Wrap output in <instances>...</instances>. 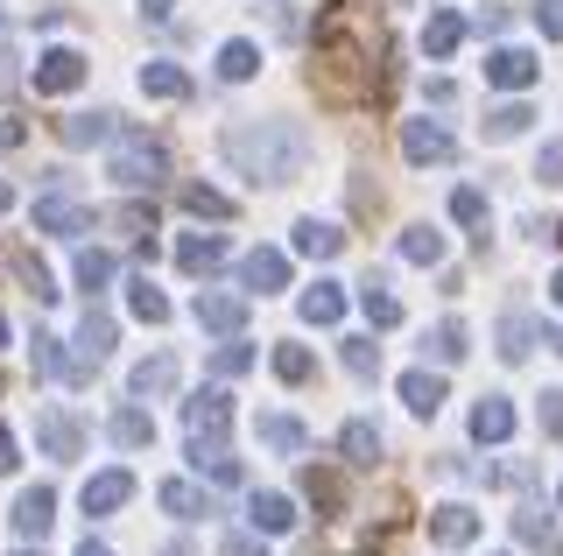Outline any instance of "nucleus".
I'll list each match as a JSON object with an SVG mask.
<instances>
[{
	"label": "nucleus",
	"instance_id": "f257e3e1",
	"mask_svg": "<svg viewBox=\"0 0 563 556\" xmlns=\"http://www.w3.org/2000/svg\"><path fill=\"white\" fill-rule=\"evenodd\" d=\"M219 148H225V163L254 184H296L303 163H310V134L296 127V120H240V127H225Z\"/></svg>",
	"mask_w": 563,
	"mask_h": 556
},
{
	"label": "nucleus",
	"instance_id": "f03ea898",
	"mask_svg": "<svg viewBox=\"0 0 563 556\" xmlns=\"http://www.w3.org/2000/svg\"><path fill=\"white\" fill-rule=\"evenodd\" d=\"M106 177L128 184V190H155L169 177V148L155 142V134H120L113 155H106Z\"/></svg>",
	"mask_w": 563,
	"mask_h": 556
},
{
	"label": "nucleus",
	"instance_id": "7ed1b4c3",
	"mask_svg": "<svg viewBox=\"0 0 563 556\" xmlns=\"http://www.w3.org/2000/svg\"><path fill=\"white\" fill-rule=\"evenodd\" d=\"M225 423H233V402H225L219 388L198 394V402H184V430H190V458H219L225 451Z\"/></svg>",
	"mask_w": 563,
	"mask_h": 556
},
{
	"label": "nucleus",
	"instance_id": "20e7f679",
	"mask_svg": "<svg viewBox=\"0 0 563 556\" xmlns=\"http://www.w3.org/2000/svg\"><path fill=\"white\" fill-rule=\"evenodd\" d=\"M35 444H43V458L70 465V458H85V423L70 409H35Z\"/></svg>",
	"mask_w": 563,
	"mask_h": 556
},
{
	"label": "nucleus",
	"instance_id": "39448f33",
	"mask_svg": "<svg viewBox=\"0 0 563 556\" xmlns=\"http://www.w3.org/2000/svg\"><path fill=\"white\" fill-rule=\"evenodd\" d=\"M29 78H35V92H43V99H64V92H78V85L92 78V64H85L78 49H43Z\"/></svg>",
	"mask_w": 563,
	"mask_h": 556
},
{
	"label": "nucleus",
	"instance_id": "423d86ee",
	"mask_svg": "<svg viewBox=\"0 0 563 556\" xmlns=\"http://www.w3.org/2000/svg\"><path fill=\"white\" fill-rule=\"evenodd\" d=\"M401 155L422 169V163H451L457 142H451V127L444 120H401Z\"/></svg>",
	"mask_w": 563,
	"mask_h": 556
},
{
	"label": "nucleus",
	"instance_id": "0eeeda50",
	"mask_svg": "<svg viewBox=\"0 0 563 556\" xmlns=\"http://www.w3.org/2000/svg\"><path fill=\"white\" fill-rule=\"evenodd\" d=\"M85 225H92V212H85L78 198H57V190H49V198H35V233H57V240H78Z\"/></svg>",
	"mask_w": 563,
	"mask_h": 556
},
{
	"label": "nucleus",
	"instance_id": "6e6552de",
	"mask_svg": "<svg viewBox=\"0 0 563 556\" xmlns=\"http://www.w3.org/2000/svg\"><path fill=\"white\" fill-rule=\"evenodd\" d=\"M14 535H22V543H43L49 535V521H57V493H49V486H29L22 500H14Z\"/></svg>",
	"mask_w": 563,
	"mask_h": 556
},
{
	"label": "nucleus",
	"instance_id": "1a4fd4ad",
	"mask_svg": "<svg viewBox=\"0 0 563 556\" xmlns=\"http://www.w3.org/2000/svg\"><path fill=\"white\" fill-rule=\"evenodd\" d=\"M536 78H542V64L528 57V49H515V43H507V49H493V57H486V85H500V92H528Z\"/></svg>",
	"mask_w": 563,
	"mask_h": 556
},
{
	"label": "nucleus",
	"instance_id": "9d476101",
	"mask_svg": "<svg viewBox=\"0 0 563 556\" xmlns=\"http://www.w3.org/2000/svg\"><path fill=\"white\" fill-rule=\"evenodd\" d=\"M240 282H246V289H261V297L289 289V254H282V247H254V254L240 260Z\"/></svg>",
	"mask_w": 563,
	"mask_h": 556
},
{
	"label": "nucleus",
	"instance_id": "9b49d317",
	"mask_svg": "<svg viewBox=\"0 0 563 556\" xmlns=\"http://www.w3.org/2000/svg\"><path fill=\"white\" fill-rule=\"evenodd\" d=\"M430 543H444V549H465V543H479V514H472V508H457V500H444V508H430Z\"/></svg>",
	"mask_w": 563,
	"mask_h": 556
},
{
	"label": "nucleus",
	"instance_id": "f8f14e48",
	"mask_svg": "<svg viewBox=\"0 0 563 556\" xmlns=\"http://www.w3.org/2000/svg\"><path fill=\"white\" fill-rule=\"evenodd\" d=\"M78 500H85V514H113V508H128V500H134V472H120V465H113V472H92Z\"/></svg>",
	"mask_w": 563,
	"mask_h": 556
},
{
	"label": "nucleus",
	"instance_id": "ddd939ff",
	"mask_svg": "<svg viewBox=\"0 0 563 556\" xmlns=\"http://www.w3.org/2000/svg\"><path fill=\"white\" fill-rule=\"evenodd\" d=\"M198 324H205V332H219V338H240V324H246V297L205 289V297H198Z\"/></svg>",
	"mask_w": 563,
	"mask_h": 556
},
{
	"label": "nucleus",
	"instance_id": "4468645a",
	"mask_svg": "<svg viewBox=\"0 0 563 556\" xmlns=\"http://www.w3.org/2000/svg\"><path fill=\"white\" fill-rule=\"evenodd\" d=\"M246 521H254V535H289L296 529V500L289 493H254L246 500Z\"/></svg>",
	"mask_w": 563,
	"mask_h": 556
},
{
	"label": "nucleus",
	"instance_id": "2eb2a0df",
	"mask_svg": "<svg viewBox=\"0 0 563 556\" xmlns=\"http://www.w3.org/2000/svg\"><path fill=\"white\" fill-rule=\"evenodd\" d=\"M155 500H163V514H176V521H205L211 514V493H205V486H190V479H163V486H155Z\"/></svg>",
	"mask_w": 563,
	"mask_h": 556
},
{
	"label": "nucleus",
	"instance_id": "dca6fc26",
	"mask_svg": "<svg viewBox=\"0 0 563 556\" xmlns=\"http://www.w3.org/2000/svg\"><path fill=\"white\" fill-rule=\"evenodd\" d=\"M472 437H479V444H507V437H515V402H507V394H486V402L472 409Z\"/></svg>",
	"mask_w": 563,
	"mask_h": 556
},
{
	"label": "nucleus",
	"instance_id": "f3484780",
	"mask_svg": "<svg viewBox=\"0 0 563 556\" xmlns=\"http://www.w3.org/2000/svg\"><path fill=\"white\" fill-rule=\"evenodd\" d=\"M113 113H70V120H57V142L64 148H99V142H113Z\"/></svg>",
	"mask_w": 563,
	"mask_h": 556
},
{
	"label": "nucleus",
	"instance_id": "a211bd4d",
	"mask_svg": "<svg viewBox=\"0 0 563 556\" xmlns=\"http://www.w3.org/2000/svg\"><path fill=\"white\" fill-rule=\"evenodd\" d=\"M106 353H113V318L85 303V318H78V367H99Z\"/></svg>",
	"mask_w": 563,
	"mask_h": 556
},
{
	"label": "nucleus",
	"instance_id": "6ab92c4d",
	"mask_svg": "<svg viewBox=\"0 0 563 556\" xmlns=\"http://www.w3.org/2000/svg\"><path fill=\"white\" fill-rule=\"evenodd\" d=\"M219 260H225L219 233H184V240H176V268H184V275H211Z\"/></svg>",
	"mask_w": 563,
	"mask_h": 556
},
{
	"label": "nucleus",
	"instance_id": "aec40b11",
	"mask_svg": "<svg viewBox=\"0 0 563 556\" xmlns=\"http://www.w3.org/2000/svg\"><path fill=\"white\" fill-rule=\"evenodd\" d=\"M254 437L268 444V451H282V458H303V444H310V430L296 423V415H261L254 423Z\"/></svg>",
	"mask_w": 563,
	"mask_h": 556
},
{
	"label": "nucleus",
	"instance_id": "412c9836",
	"mask_svg": "<svg viewBox=\"0 0 563 556\" xmlns=\"http://www.w3.org/2000/svg\"><path fill=\"white\" fill-rule=\"evenodd\" d=\"M29 353H35V374L43 380H85L92 374V367H78V359H64V338H49V332H35Z\"/></svg>",
	"mask_w": 563,
	"mask_h": 556
},
{
	"label": "nucleus",
	"instance_id": "4be33fe9",
	"mask_svg": "<svg viewBox=\"0 0 563 556\" xmlns=\"http://www.w3.org/2000/svg\"><path fill=\"white\" fill-rule=\"evenodd\" d=\"M106 437H113L120 451H148V444H155V415H148V409H113Z\"/></svg>",
	"mask_w": 563,
	"mask_h": 556
},
{
	"label": "nucleus",
	"instance_id": "5701e85b",
	"mask_svg": "<svg viewBox=\"0 0 563 556\" xmlns=\"http://www.w3.org/2000/svg\"><path fill=\"white\" fill-rule=\"evenodd\" d=\"M465 43V14H451V8H437L430 22H422V49L430 57H451V49Z\"/></svg>",
	"mask_w": 563,
	"mask_h": 556
},
{
	"label": "nucleus",
	"instance_id": "b1692460",
	"mask_svg": "<svg viewBox=\"0 0 563 556\" xmlns=\"http://www.w3.org/2000/svg\"><path fill=\"white\" fill-rule=\"evenodd\" d=\"M339 247H345L339 225H324V219H303V225H296V254H310V260H339Z\"/></svg>",
	"mask_w": 563,
	"mask_h": 556
},
{
	"label": "nucleus",
	"instance_id": "393cba45",
	"mask_svg": "<svg viewBox=\"0 0 563 556\" xmlns=\"http://www.w3.org/2000/svg\"><path fill=\"white\" fill-rule=\"evenodd\" d=\"M401 402H409L416 415H437V409H444V380H437L430 367H416V374H401Z\"/></svg>",
	"mask_w": 563,
	"mask_h": 556
},
{
	"label": "nucleus",
	"instance_id": "a878e982",
	"mask_svg": "<svg viewBox=\"0 0 563 556\" xmlns=\"http://www.w3.org/2000/svg\"><path fill=\"white\" fill-rule=\"evenodd\" d=\"M296 310H303V324H339L345 318V289L339 282H317V289H303V303H296Z\"/></svg>",
	"mask_w": 563,
	"mask_h": 556
},
{
	"label": "nucleus",
	"instance_id": "bb28decb",
	"mask_svg": "<svg viewBox=\"0 0 563 556\" xmlns=\"http://www.w3.org/2000/svg\"><path fill=\"white\" fill-rule=\"evenodd\" d=\"M254 71H261V49L246 43V36H233V43H219V78H225V85H246V78H254Z\"/></svg>",
	"mask_w": 563,
	"mask_h": 556
},
{
	"label": "nucleus",
	"instance_id": "cd10ccee",
	"mask_svg": "<svg viewBox=\"0 0 563 556\" xmlns=\"http://www.w3.org/2000/svg\"><path fill=\"white\" fill-rule=\"evenodd\" d=\"M141 92L148 99H190V71H176V64H141Z\"/></svg>",
	"mask_w": 563,
	"mask_h": 556
},
{
	"label": "nucleus",
	"instance_id": "c85d7f7f",
	"mask_svg": "<svg viewBox=\"0 0 563 556\" xmlns=\"http://www.w3.org/2000/svg\"><path fill=\"white\" fill-rule=\"evenodd\" d=\"M128 388L141 394V402H148V394H169V388H176V359H169V353H155V359H141V367H134V380H128Z\"/></svg>",
	"mask_w": 563,
	"mask_h": 556
},
{
	"label": "nucleus",
	"instance_id": "c756f323",
	"mask_svg": "<svg viewBox=\"0 0 563 556\" xmlns=\"http://www.w3.org/2000/svg\"><path fill=\"white\" fill-rule=\"evenodd\" d=\"M401 260L437 268V260H444V233H437V225H409V233H401Z\"/></svg>",
	"mask_w": 563,
	"mask_h": 556
},
{
	"label": "nucleus",
	"instance_id": "7c9ffc66",
	"mask_svg": "<svg viewBox=\"0 0 563 556\" xmlns=\"http://www.w3.org/2000/svg\"><path fill=\"white\" fill-rule=\"evenodd\" d=\"M528 345H536V324H528L521 310H507V318H500V359H507V367H521Z\"/></svg>",
	"mask_w": 563,
	"mask_h": 556
},
{
	"label": "nucleus",
	"instance_id": "2f4dec72",
	"mask_svg": "<svg viewBox=\"0 0 563 556\" xmlns=\"http://www.w3.org/2000/svg\"><path fill=\"white\" fill-rule=\"evenodd\" d=\"M8 268L22 275V289H29L35 303H57V282H49V268H43V260H35V254H8Z\"/></svg>",
	"mask_w": 563,
	"mask_h": 556
},
{
	"label": "nucleus",
	"instance_id": "473e14b6",
	"mask_svg": "<svg viewBox=\"0 0 563 556\" xmlns=\"http://www.w3.org/2000/svg\"><path fill=\"white\" fill-rule=\"evenodd\" d=\"M430 353H437V367H457V359L472 353L465 324H457V318H444V324H437V332H430Z\"/></svg>",
	"mask_w": 563,
	"mask_h": 556
},
{
	"label": "nucleus",
	"instance_id": "72a5a7b5",
	"mask_svg": "<svg viewBox=\"0 0 563 556\" xmlns=\"http://www.w3.org/2000/svg\"><path fill=\"white\" fill-rule=\"evenodd\" d=\"M339 451H345L352 465H374V458H380V430H374V423H345V430H339Z\"/></svg>",
	"mask_w": 563,
	"mask_h": 556
},
{
	"label": "nucleus",
	"instance_id": "f704fd0d",
	"mask_svg": "<svg viewBox=\"0 0 563 556\" xmlns=\"http://www.w3.org/2000/svg\"><path fill=\"white\" fill-rule=\"evenodd\" d=\"M113 275H120V260L106 254V247H85V254H78V289H92V297H99Z\"/></svg>",
	"mask_w": 563,
	"mask_h": 556
},
{
	"label": "nucleus",
	"instance_id": "c9c22d12",
	"mask_svg": "<svg viewBox=\"0 0 563 556\" xmlns=\"http://www.w3.org/2000/svg\"><path fill=\"white\" fill-rule=\"evenodd\" d=\"M128 303H134V318H141V324H169V297L148 282V275H141V282L128 289Z\"/></svg>",
	"mask_w": 563,
	"mask_h": 556
},
{
	"label": "nucleus",
	"instance_id": "e433bc0d",
	"mask_svg": "<svg viewBox=\"0 0 563 556\" xmlns=\"http://www.w3.org/2000/svg\"><path fill=\"white\" fill-rule=\"evenodd\" d=\"M360 310H366V324H380V332H387V324H401V303L387 297V282H366L360 289Z\"/></svg>",
	"mask_w": 563,
	"mask_h": 556
},
{
	"label": "nucleus",
	"instance_id": "4c0bfd02",
	"mask_svg": "<svg viewBox=\"0 0 563 556\" xmlns=\"http://www.w3.org/2000/svg\"><path fill=\"white\" fill-rule=\"evenodd\" d=\"M184 212H198V219H233V198H225V190L190 184V190H184Z\"/></svg>",
	"mask_w": 563,
	"mask_h": 556
},
{
	"label": "nucleus",
	"instance_id": "58836bf2",
	"mask_svg": "<svg viewBox=\"0 0 563 556\" xmlns=\"http://www.w3.org/2000/svg\"><path fill=\"white\" fill-rule=\"evenodd\" d=\"M345 374L352 380H374L380 374V345L374 338H345Z\"/></svg>",
	"mask_w": 563,
	"mask_h": 556
},
{
	"label": "nucleus",
	"instance_id": "ea45409f",
	"mask_svg": "<svg viewBox=\"0 0 563 556\" xmlns=\"http://www.w3.org/2000/svg\"><path fill=\"white\" fill-rule=\"evenodd\" d=\"M521 127H528V107H493L486 113V142H515Z\"/></svg>",
	"mask_w": 563,
	"mask_h": 556
},
{
	"label": "nucleus",
	"instance_id": "a19ab883",
	"mask_svg": "<svg viewBox=\"0 0 563 556\" xmlns=\"http://www.w3.org/2000/svg\"><path fill=\"white\" fill-rule=\"evenodd\" d=\"M246 367H254V345H219V353H211V374L219 380H240Z\"/></svg>",
	"mask_w": 563,
	"mask_h": 556
},
{
	"label": "nucleus",
	"instance_id": "79ce46f5",
	"mask_svg": "<svg viewBox=\"0 0 563 556\" xmlns=\"http://www.w3.org/2000/svg\"><path fill=\"white\" fill-rule=\"evenodd\" d=\"M275 374L282 380H310V345H275Z\"/></svg>",
	"mask_w": 563,
	"mask_h": 556
},
{
	"label": "nucleus",
	"instance_id": "37998d69",
	"mask_svg": "<svg viewBox=\"0 0 563 556\" xmlns=\"http://www.w3.org/2000/svg\"><path fill=\"white\" fill-rule=\"evenodd\" d=\"M303 493L317 500V508H339V500H345V486L331 479V472H317V465H310V472H303Z\"/></svg>",
	"mask_w": 563,
	"mask_h": 556
},
{
	"label": "nucleus",
	"instance_id": "c03bdc74",
	"mask_svg": "<svg viewBox=\"0 0 563 556\" xmlns=\"http://www.w3.org/2000/svg\"><path fill=\"white\" fill-rule=\"evenodd\" d=\"M451 219H457V225H479V219H486V198H479L472 184H465V190H451Z\"/></svg>",
	"mask_w": 563,
	"mask_h": 556
},
{
	"label": "nucleus",
	"instance_id": "a18cd8bd",
	"mask_svg": "<svg viewBox=\"0 0 563 556\" xmlns=\"http://www.w3.org/2000/svg\"><path fill=\"white\" fill-rule=\"evenodd\" d=\"M515 535H521V543H550V514H542V508H521L515 514Z\"/></svg>",
	"mask_w": 563,
	"mask_h": 556
},
{
	"label": "nucleus",
	"instance_id": "49530a36",
	"mask_svg": "<svg viewBox=\"0 0 563 556\" xmlns=\"http://www.w3.org/2000/svg\"><path fill=\"white\" fill-rule=\"evenodd\" d=\"M113 225H120V233H134V240H148V233H155V212H141V204H120Z\"/></svg>",
	"mask_w": 563,
	"mask_h": 556
},
{
	"label": "nucleus",
	"instance_id": "de8ad7c7",
	"mask_svg": "<svg viewBox=\"0 0 563 556\" xmlns=\"http://www.w3.org/2000/svg\"><path fill=\"white\" fill-rule=\"evenodd\" d=\"M536 184H563V142H542V155H536Z\"/></svg>",
	"mask_w": 563,
	"mask_h": 556
},
{
	"label": "nucleus",
	"instance_id": "09e8293b",
	"mask_svg": "<svg viewBox=\"0 0 563 556\" xmlns=\"http://www.w3.org/2000/svg\"><path fill=\"white\" fill-rule=\"evenodd\" d=\"M219 556H268V535H225Z\"/></svg>",
	"mask_w": 563,
	"mask_h": 556
},
{
	"label": "nucleus",
	"instance_id": "8fccbe9b",
	"mask_svg": "<svg viewBox=\"0 0 563 556\" xmlns=\"http://www.w3.org/2000/svg\"><path fill=\"white\" fill-rule=\"evenodd\" d=\"M536 29L550 43H563V0H542V8H536Z\"/></svg>",
	"mask_w": 563,
	"mask_h": 556
},
{
	"label": "nucleus",
	"instance_id": "3c124183",
	"mask_svg": "<svg viewBox=\"0 0 563 556\" xmlns=\"http://www.w3.org/2000/svg\"><path fill=\"white\" fill-rule=\"evenodd\" d=\"M198 472H211V479H219V486H240V458H225V451H219V458H205Z\"/></svg>",
	"mask_w": 563,
	"mask_h": 556
},
{
	"label": "nucleus",
	"instance_id": "603ef678",
	"mask_svg": "<svg viewBox=\"0 0 563 556\" xmlns=\"http://www.w3.org/2000/svg\"><path fill=\"white\" fill-rule=\"evenodd\" d=\"M542 430H556V437H563V388L542 394Z\"/></svg>",
	"mask_w": 563,
	"mask_h": 556
},
{
	"label": "nucleus",
	"instance_id": "864d4df0",
	"mask_svg": "<svg viewBox=\"0 0 563 556\" xmlns=\"http://www.w3.org/2000/svg\"><path fill=\"white\" fill-rule=\"evenodd\" d=\"M14 465H22V451H14V430L0 423V472H14Z\"/></svg>",
	"mask_w": 563,
	"mask_h": 556
},
{
	"label": "nucleus",
	"instance_id": "5fc2aeb1",
	"mask_svg": "<svg viewBox=\"0 0 563 556\" xmlns=\"http://www.w3.org/2000/svg\"><path fill=\"white\" fill-rule=\"evenodd\" d=\"M78 556H113V549H106V543H92V535H85V549Z\"/></svg>",
	"mask_w": 563,
	"mask_h": 556
},
{
	"label": "nucleus",
	"instance_id": "6e6d98bb",
	"mask_svg": "<svg viewBox=\"0 0 563 556\" xmlns=\"http://www.w3.org/2000/svg\"><path fill=\"white\" fill-rule=\"evenodd\" d=\"M141 8H148V14H169V8H176V0H141Z\"/></svg>",
	"mask_w": 563,
	"mask_h": 556
},
{
	"label": "nucleus",
	"instance_id": "4d7b16f0",
	"mask_svg": "<svg viewBox=\"0 0 563 556\" xmlns=\"http://www.w3.org/2000/svg\"><path fill=\"white\" fill-rule=\"evenodd\" d=\"M550 297H556V303H563V268H556V282H550Z\"/></svg>",
	"mask_w": 563,
	"mask_h": 556
},
{
	"label": "nucleus",
	"instance_id": "13d9d810",
	"mask_svg": "<svg viewBox=\"0 0 563 556\" xmlns=\"http://www.w3.org/2000/svg\"><path fill=\"white\" fill-rule=\"evenodd\" d=\"M8 204H14V190H8V184H0V212H8Z\"/></svg>",
	"mask_w": 563,
	"mask_h": 556
},
{
	"label": "nucleus",
	"instance_id": "bf43d9fd",
	"mask_svg": "<svg viewBox=\"0 0 563 556\" xmlns=\"http://www.w3.org/2000/svg\"><path fill=\"white\" fill-rule=\"evenodd\" d=\"M163 556H190V549H184V543H169V549H163Z\"/></svg>",
	"mask_w": 563,
	"mask_h": 556
},
{
	"label": "nucleus",
	"instance_id": "052dcab7",
	"mask_svg": "<svg viewBox=\"0 0 563 556\" xmlns=\"http://www.w3.org/2000/svg\"><path fill=\"white\" fill-rule=\"evenodd\" d=\"M0 345H8V318H0Z\"/></svg>",
	"mask_w": 563,
	"mask_h": 556
},
{
	"label": "nucleus",
	"instance_id": "680f3d73",
	"mask_svg": "<svg viewBox=\"0 0 563 556\" xmlns=\"http://www.w3.org/2000/svg\"><path fill=\"white\" fill-rule=\"evenodd\" d=\"M550 345H556V353H563V332H556V338H550Z\"/></svg>",
	"mask_w": 563,
	"mask_h": 556
},
{
	"label": "nucleus",
	"instance_id": "e2e57ef3",
	"mask_svg": "<svg viewBox=\"0 0 563 556\" xmlns=\"http://www.w3.org/2000/svg\"><path fill=\"white\" fill-rule=\"evenodd\" d=\"M556 508H563V486H556Z\"/></svg>",
	"mask_w": 563,
	"mask_h": 556
},
{
	"label": "nucleus",
	"instance_id": "0e129e2a",
	"mask_svg": "<svg viewBox=\"0 0 563 556\" xmlns=\"http://www.w3.org/2000/svg\"><path fill=\"white\" fill-rule=\"evenodd\" d=\"M22 556H43V549H22Z\"/></svg>",
	"mask_w": 563,
	"mask_h": 556
}]
</instances>
